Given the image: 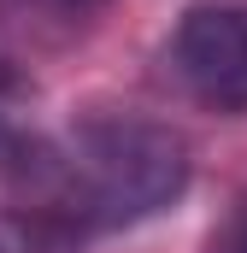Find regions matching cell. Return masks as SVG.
<instances>
[{"label":"cell","mask_w":247,"mask_h":253,"mask_svg":"<svg viewBox=\"0 0 247 253\" xmlns=\"http://www.w3.org/2000/svg\"><path fill=\"white\" fill-rule=\"evenodd\" d=\"M0 253H6V242H0Z\"/></svg>","instance_id":"cell-6"},{"label":"cell","mask_w":247,"mask_h":253,"mask_svg":"<svg viewBox=\"0 0 247 253\" xmlns=\"http://www.w3.org/2000/svg\"><path fill=\"white\" fill-rule=\"evenodd\" d=\"M18 106H24V77H18L12 65H0V177H6V183L24 171V159H30V147H36V129L18 124Z\"/></svg>","instance_id":"cell-3"},{"label":"cell","mask_w":247,"mask_h":253,"mask_svg":"<svg viewBox=\"0 0 247 253\" xmlns=\"http://www.w3.org/2000/svg\"><path fill=\"white\" fill-rule=\"evenodd\" d=\"M206 253H247V194H242V200H230V212L212 224Z\"/></svg>","instance_id":"cell-5"},{"label":"cell","mask_w":247,"mask_h":253,"mask_svg":"<svg viewBox=\"0 0 247 253\" xmlns=\"http://www.w3.org/2000/svg\"><path fill=\"white\" fill-rule=\"evenodd\" d=\"M171 71L212 112H247V0L194 6L171 36Z\"/></svg>","instance_id":"cell-2"},{"label":"cell","mask_w":247,"mask_h":253,"mask_svg":"<svg viewBox=\"0 0 247 253\" xmlns=\"http://www.w3.org/2000/svg\"><path fill=\"white\" fill-rule=\"evenodd\" d=\"M30 6L41 12L36 24H59V30H77V24H94V18H100L112 0H24V12H30Z\"/></svg>","instance_id":"cell-4"},{"label":"cell","mask_w":247,"mask_h":253,"mask_svg":"<svg viewBox=\"0 0 247 253\" xmlns=\"http://www.w3.org/2000/svg\"><path fill=\"white\" fill-rule=\"evenodd\" d=\"M188 177L194 159L171 124L141 112H88L53 141L36 135L12 189L47 230L82 242L171 212L188 194Z\"/></svg>","instance_id":"cell-1"}]
</instances>
